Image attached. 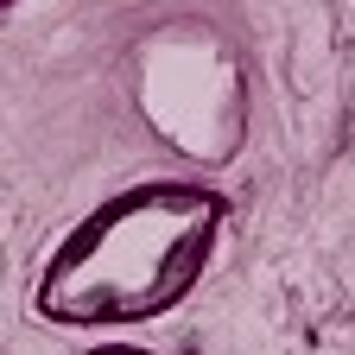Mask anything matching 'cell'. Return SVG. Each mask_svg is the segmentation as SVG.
Here are the masks:
<instances>
[{
	"mask_svg": "<svg viewBox=\"0 0 355 355\" xmlns=\"http://www.w3.org/2000/svg\"><path fill=\"white\" fill-rule=\"evenodd\" d=\"M222 222V191L197 178H140L51 241L32 279V311L58 330L153 324L203 286Z\"/></svg>",
	"mask_w": 355,
	"mask_h": 355,
	"instance_id": "cell-1",
	"label": "cell"
},
{
	"mask_svg": "<svg viewBox=\"0 0 355 355\" xmlns=\"http://www.w3.org/2000/svg\"><path fill=\"white\" fill-rule=\"evenodd\" d=\"M83 355H159V349H140V343H102V349H83Z\"/></svg>",
	"mask_w": 355,
	"mask_h": 355,
	"instance_id": "cell-2",
	"label": "cell"
}]
</instances>
